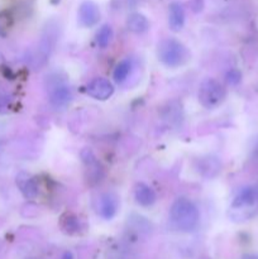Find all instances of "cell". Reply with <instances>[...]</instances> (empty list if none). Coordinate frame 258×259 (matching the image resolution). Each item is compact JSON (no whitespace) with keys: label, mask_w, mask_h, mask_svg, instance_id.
I'll return each instance as SVG.
<instances>
[{"label":"cell","mask_w":258,"mask_h":259,"mask_svg":"<svg viewBox=\"0 0 258 259\" xmlns=\"http://www.w3.org/2000/svg\"><path fill=\"white\" fill-rule=\"evenodd\" d=\"M171 223L177 230L184 233L194 232L200 222V212L196 205L186 197H180L169 210Z\"/></svg>","instance_id":"obj_1"},{"label":"cell","mask_w":258,"mask_h":259,"mask_svg":"<svg viewBox=\"0 0 258 259\" xmlns=\"http://www.w3.org/2000/svg\"><path fill=\"white\" fill-rule=\"evenodd\" d=\"M158 60L167 67H180L190 58V52L184 43L175 38L162 39L157 46Z\"/></svg>","instance_id":"obj_2"},{"label":"cell","mask_w":258,"mask_h":259,"mask_svg":"<svg viewBox=\"0 0 258 259\" xmlns=\"http://www.w3.org/2000/svg\"><path fill=\"white\" fill-rule=\"evenodd\" d=\"M227 96V90L215 78H206L201 82L199 88V98L200 104L206 109H215L225 100Z\"/></svg>","instance_id":"obj_3"},{"label":"cell","mask_w":258,"mask_h":259,"mask_svg":"<svg viewBox=\"0 0 258 259\" xmlns=\"http://www.w3.org/2000/svg\"><path fill=\"white\" fill-rule=\"evenodd\" d=\"M255 201V192L252 187L242 190L235 197L232 205V211L235 212L234 219L247 220L252 217V207Z\"/></svg>","instance_id":"obj_4"},{"label":"cell","mask_w":258,"mask_h":259,"mask_svg":"<svg viewBox=\"0 0 258 259\" xmlns=\"http://www.w3.org/2000/svg\"><path fill=\"white\" fill-rule=\"evenodd\" d=\"M86 93L89 96L96 99V100H108L114 94V86L109 80L104 77H96L90 81L86 88Z\"/></svg>","instance_id":"obj_5"},{"label":"cell","mask_w":258,"mask_h":259,"mask_svg":"<svg viewBox=\"0 0 258 259\" xmlns=\"http://www.w3.org/2000/svg\"><path fill=\"white\" fill-rule=\"evenodd\" d=\"M78 22L82 27L90 28L99 23L100 19V10L99 7L91 0H85L78 7Z\"/></svg>","instance_id":"obj_6"},{"label":"cell","mask_w":258,"mask_h":259,"mask_svg":"<svg viewBox=\"0 0 258 259\" xmlns=\"http://www.w3.org/2000/svg\"><path fill=\"white\" fill-rule=\"evenodd\" d=\"M119 201L118 197L113 192H105L101 194L98 200V211L100 217L105 220H110L115 217L118 212Z\"/></svg>","instance_id":"obj_7"},{"label":"cell","mask_w":258,"mask_h":259,"mask_svg":"<svg viewBox=\"0 0 258 259\" xmlns=\"http://www.w3.org/2000/svg\"><path fill=\"white\" fill-rule=\"evenodd\" d=\"M60 228L65 234L78 235L85 230V224L73 214H65L60 219Z\"/></svg>","instance_id":"obj_8"},{"label":"cell","mask_w":258,"mask_h":259,"mask_svg":"<svg viewBox=\"0 0 258 259\" xmlns=\"http://www.w3.org/2000/svg\"><path fill=\"white\" fill-rule=\"evenodd\" d=\"M17 185L19 187L23 196L28 200L35 199L38 195V184L35 179L30 177L27 174H20L17 177Z\"/></svg>","instance_id":"obj_9"},{"label":"cell","mask_w":258,"mask_h":259,"mask_svg":"<svg viewBox=\"0 0 258 259\" xmlns=\"http://www.w3.org/2000/svg\"><path fill=\"white\" fill-rule=\"evenodd\" d=\"M185 24V9L180 3H171L168 7V25L174 32H180Z\"/></svg>","instance_id":"obj_10"},{"label":"cell","mask_w":258,"mask_h":259,"mask_svg":"<svg viewBox=\"0 0 258 259\" xmlns=\"http://www.w3.org/2000/svg\"><path fill=\"white\" fill-rule=\"evenodd\" d=\"M71 100H72V91L68 86L63 85V83H60L51 91L50 101L56 108L66 106Z\"/></svg>","instance_id":"obj_11"},{"label":"cell","mask_w":258,"mask_h":259,"mask_svg":"<svg viewBox=\"0 0 258 259\" xmlns=\"http://www.w3.org/2000/svg\"><path fill=\"white\" fill-rule=\"evenodd\" d=\"M134 199L141 206L148 207L156 202V192L146 184H137L134 187Z\"/></svg>","instance_id":"obj_12"},{"label":"cell","mask_w":258,"mask_h":259,"mask_svg":"<svg viewBox=\"0 0 258 259\" xmlns=\"http://www.w3.org/2000/svg\"><path fill=\"white\" fill-rule=\"evenodd\" d=\"M126 28H128L131 32L141 34V33H144L148 30L149 22L143 14H141V13H132V14L126 18Z\"/></svg>","instance_id":"obj_13"},{"label":"cell","mask_w":258,"mask_h":259,"mask_svg":"<svg viewBox=\"0 0 258 259\" xmlns=\"http://www.w3.org/2000/svg\"><path fill=\"white\" fill-rule=\"evenodd\" d=\"M132 71L131 60H121L118 65L115 66L113 72V78L116 83H123L128 78L129 73Z\"/></svg>","instance_id":"obj_14"},{"label":"cell","mask_w":258,"mask_h":259,"mask_svg":"<svg viewBox=\"0 0 258 259\" xmlns=\"http://www.w3.org/2000/svg\"><path fill=\"white\" fill-rule=\"evenodd\" d=\"M113 28L109 24H104L100 29L96 33V43H98L99 47L106 48L110 45L111 39H113Z\"/></svg>","instance_id":"obj_15"},{"label":"cell","mask_w":258,"mask_h":259,"mask_svg":"<svg viewBox=\"0 0 258 259\" xmlns=\"http://www.w3.org/2000/svg\"><path fill=\"white\" fill-rule=\"evenodd\" d=\"M12 95L8 93L7 89L0 83V114L7 113L10 109V105H12Z\"/></svg>","instance_id":"obj_16"},{"label":"cell","mask_w":258,"mask_h":259,"mask_svg":"<svg viewBox=\"0 0 258 259\" xmlns=\"http://www.w3.org/2000/svg\"><path fill=\"white\" fill-rule=\"evenodd\" d=\"M228 81H229L230 83H233V85H235V83L239 82V81H240L239 71H237V70L230 71V72L228 73Z\"/></svg>","instance_id":"obj_17"},{"label":"cell","mask_w":258,"mask_h":259,"mask_svg":"<svg viewBox=\"0 0 258 259\" xmlns=\"http://www.w3.org/2000/svg\"><path fill=\"white\" fill-rule=\"evenodd\" d=\"M60 259H73V254L71 252H65Z\"/></svg>","instance_id":"obj_18"},{"label":"cell","mask_w":258,"mask_h":259,"mask_svg":"<svg viewBox=\"0 0 258 259\" xmlns=\"http://www.w3.org/2000/svg\"><path fill=\"white\" fill-rule=\"evenodd\" d=\"M242 259H258V254H248L244 255Z\"/></svg>","instance_id":"obj_19"},{"label":"cell","mask_w":258,"mask_h":259,"mask_svg":"<svg viewBox=\"0 0 258 259\" xmlns=\"http://www.w3.org/2000/svg\"><path fill=\"white\" fill-rule=\"evenodd\" d=\"M28 259H37V258H28Z\"/></svg>","instance_id":"obj_20"}]
</instances>
